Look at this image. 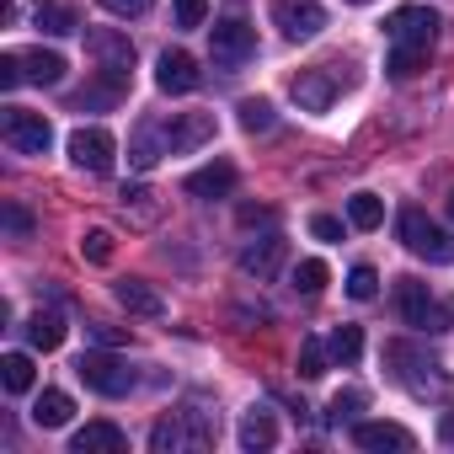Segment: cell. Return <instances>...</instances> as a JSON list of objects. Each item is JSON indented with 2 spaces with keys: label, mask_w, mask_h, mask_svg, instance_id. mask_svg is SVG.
<instances>
[{
  "label": "cell",
  "mask_w": 454,
  "mask_h": 454,
  "mask_svg": "<svg viewBox=\"0 0 454 454\" xmlns=\"http://www.w3.org/2000/svg\"><path fill=\"white\" fill-rule=\"evenodd\" d=\"M198 65H192V54H182V49H166L160 54V65H155V86L166 91V97H187V91H198Z\"/></svg>",
  "instance_id": "4fadbf2b"
},
{
  "label": "cell",
  "mask_w": 454,
  "mask_h": 454,
  "mask_svg": "<svg viewBox=\"0 0 454 454\" xmlns=\"http://www.w3.org/2000/svg\"><path fill=\"white\" fill-rule=\"evenodd\" d=\"M70 417H75V401H70L65 390H43V395L33 401V422H38V427H65Z\"/></svg>",
  "instance_id": "603a6c76"
},
{
  "label": "cell",
  "mask_w": 454,
  "mask_h": 454,
  "mask_svg": "<svg viewBox=\"0 0 454 454\" xmlns=\"http://www.w3.org/2000/svg\"><path fill=\"white\" fill-rule=\"evenodd\" d=\"M118 449H129V433L118 422H86L70 438V454H118Z\"/></svg>",
  "instance_id": "e0dca14e"
},
{
  "label": "cell",
  "mask_w": 454,
  "mask_h": 454,
  "mask_svg": "<svg viewBox=\"0 0 454 454\" xmlns=\"http://www.w3.org/2000/svg\"><path fill=\"white\" fill-rule=\"evenodd\" d=\"M353 443H358V449H395V454H406L417 438H411L401 422H358V427H353Z\"/></svg>",
  "instance_id": "d6986e66"
},
{
  "label": "cell",
  "mask_w": 454,
  "mask_h": 454,
  "mask_svg": "<svg viewBox=\"0 0 454 454\" xmlns=\"http://www.w3.org/2000/svg\"><path fill=\"white\" fill-rule=\"evenodd\" d=\"M187 192L192 198H231L236 192V166L231 160H208L203 171L187 176Z\"/></svg>",
  "instance_id": "ac0fdd59"
},
{
  "label": "cell",
  "mask_w": 454,
  "mask_h": 454,
  "mask_svg": "<svg viewBox=\"0 0 454 454\" xmlns=\"http://www.w3.org/2000/svg\"><path fill=\"white\" fill-rule=\"evenodd\" d=\"M81 257L97 262V268H107V262H113V236H107V231H86V236H81Z\"/></svg>",
  "instance_id": "836d02e7"
},
{
  "label": "cell",
  "mask_w": 454,
  "mask_h": 454,
  "mask_svg": "<svg viewBox=\"0 0 454 454\" xmlns=\"http://www.w3.org/2000/svg\"><path fill=\"white\" fill-rule=\"evenodd\" d=\"M27 342H33L38 353H54V348L65 342V321H59L54 310H38V316L27 321Z\"/></svg>",
  "instance_id": "4316f807"
},
{
  "label": "cell",
  "mask_w": 454,
  "mask_h": 454,
  "mask_svg": "<svg viewBox=\"0 0 454 454\" xmlns=\"http://www.w3.org/2000/svg\"><path fill=\"white\" fill-rule=\"evenodd\" d=\"M208 54H214V65H219V70H241V65L257 54V27H252V22H241V17L214 22V27H208Z\"/></svg>",
  "instance_id": "5b68a950"
},
{
  "label": "cell",
  "mask_w": 454,
  "mask_h": 454,
  "mask_svg": "<svg viewBox=\"0 0 454 454\" xmlns=\"http://www.w3.org/2000/svg\"><path fill=\"white\" fill-rule=\"evenodd\" d=\"M33 27L65 38V33H75V12L65 6V0H38V6H33Z\"/></svg>",
  "instance_id": "cb8c5ba5"
},
{
  "label": "cell",
  "mask_w": 454,
  "mask_h": 454,
  "mask_svg": "<svg viewBox=\"0 0 454 454\" xmlns=\"http://www.w3.org/2000/svg\"><path fill=\"white\" fill-rule=\"evenodd\" d=\"M348 86H353V75H337V65H316V70H300L289 91H294L300 113H326L337 102V91H348Z\"/></svg>",
  "instance_id": "ba28073f"
},
{
  "label": "cell",
  "mask_w": 454,
  "mask_h": 454,
  "mask_svg": "<svg viewBox=\"0 0 454 454\" xmlns=\"http://www.w3.org/2000/svg\"><path fill=\"white\" fill-rule=\"evenodd\" d=\"M86 49H91V59L102 65V81H129V70H134V43L123 38V33H113V27H91L86 33Z\"/></svg>",
  "instance_id": "8fae6325"
},
{
  "label": "cell",
  "mask_w": 454,
  "mask_h": 454,
  "mask_svg": "<svg viewBox=\"0 0 454 454\" xmlns=\"http://www.w3.org/2000/svg\"><path fill=\"white\" fill-rule=\"evenodd\" d=\"M395 231H401V247L406 252H417V257H427V262H454V236L443 231V224H433L422 208H401V219H395Z\"/></svg>",
  "instance_id": "277c9868"
},
{
  "label": "cell",
  "mask_w": 454,
  "mask_h": 454,
  "mask_svg": "<svg viewBox=\"0 0 454 454\" xmlns=\"http://www.w3.org/2000/svg\"><path fill=\"white\" fill-rule=\"evenodd\" d=\"M214 443V411H176V417H160L155 433H150V449L155 454H182V449H208Z\"/></svg>",
  "instance_id": "3957f363"
},
{
  "label": "cell",
  "mask_w": 454,
  "mask_h": 454,
  "mask_svg": "<svg viewBox=\"0 0 454 454\" xmlns=\"http://www.w3.org/2000/svg\"><path fill=\"white\" fill-rule=\"evenodd\" d=\"M236 113H241V129H247V134H268V129H273V102H268V97H247Z\"/></svg>",
  "instance_id": "f546056e"
},
{
  "label": "cell",
  "mask_w": 454,
  "mask_h": 454,
  "mask_svg": "<svg viewBox=\"0 0 454 454\" xmlns=\"http://www.w3.org/2000/svg\"><path fill=\"white\" fill-rule=\"evenodd\" d=\"M214 139V113H176V118H166V145H171V155H187V150H198V145H208Z\"/></svg>",
  "instance_id": "5bb4252c"
},
{
  "label": "cell",
  "mask_w": 454,
  "mask_h": 454,
  "mask_svg": "<svg viewBox=\"0 0 454 454\" xmlns=\"http://www.w3.org/2000/svg\"><path fill=\"white\" fill-rule=\"evenodd\" d=\"M294 289H300V294H321V289H326V262H321V257H305V262L294 268Z\"/></svg>",
  "instance_id": "4dcf8cb0"
},
{
  "label": "cell",
  "mask_w": 454,
  "mask_h": 454,
  "mask_svg": "<svg viewBox=\"0 0 454 454\" xmlns=\"http://www.w3.org/2000/svg\"><path fill=\"white\" fill-rule=\"evenodd\" d=\"M6 231L22 241V236H33V214L22 208V203H6Z\"/></svg>",
  "instance_id": "f35d334b"
},
{
  "label": "cell",
  "mask_w": 454,
  "mask_h": 454,
  "mask_svg": "<svg viewBox=\"0 0 454 454\" xmlns=\"http://www.w3.org/2000/svg\"><path fill=\"white\" fill-rule=\"evenodd\" d=\"M348 294H353V300H374V294H380V273H374L369 262H358V268L348 273Z\"/></svg>",
  "instance_id": "e575fe53"
},
{
  "label": "cell",
  "mask_w": 454,
  "mask_h": 454,
  "mask_svg": "<svg viewBox=\"0 0 454 454\" xmlns=\"http://www.w3.org/2000/svg\"><path fill=\"white\" fill-rule=\"evenodd\" d=\"M385 358L395 364V380H401L417 401H427V395H433V401L449 395V374H443V364H438V358H422L411 342H390Z\"/></svg>",
  "instance_id": "7a4b0ae2"
},
{
  "label": "cell",
  "mask_w": 454,
  "mask_h": 454,
  "mask_svg": "<svg viewBox=\"0 0 454 454\" xmlns=\"http://www.w3.org/2000/svg\"><path fill=\"white\" fill-rule=\"evenodd\" d=\"M310 236H316V241H342V219L316 214V219H310Z\"/></svg>",
  "instance_id": "ab89813d"
},
{
  "label": "cell",
  "mask_w": 454,
  "mask_h": 454,
  "mask_svg": "<svg viewBox=\"0 0 454 454\" xmlns=\"http://www.w3.org/2000/svg\"><path fill=\"white\" fill-rule=\"evenodd\" d=\"M102 6H107L113 17H145V12L155 6V0H102Z\"/></svg>",
  "instance_id": "60d3db41"
},
{
  "label": "cell",
  "mask_w": 454,
  "mask_h": 454,
  "mask_svg": "<svg viewBox=\"0 0 454 454\" xmlns=\"http://www.w3.org/2000/svg\"><path fill=\"white\" fill-rule=\"evenodd\" d=\"M348 224H353V231H380V224H385V203L374 192H353L348 198Z\"/></svg>",
  "instance_id": "83f0119b"
},
{
  "label": "cell",
  "mask_w": 454,
  "mask_h": 454,
  "mask_svg": "<svg viewBox=\"0 0 454 454\" xmlns=\"http://www.w3.org/2000/svg\"><path fill=\"white\" fill-rule=\"evenodd\" d=\"M438 438H443V443H454V411H443V417H438Z\"/></svg>",
  "instance_id": "7bdbcfd3"
},
{
  "label": "cell",
  "mask_w": 454,
  "mask_h": 454,
  "mask_svg": "<svg viewBox=\"0 0 454 454\" xmlns=\"http://www.w3.org/2000/svg\"><path fill=\"white\" fill-rule=\"evenodd\" d=\"M326 353H332L337 364H358V353H364V332H358V326H337V332L326 337Z\"/></svg>",
  "instance_id": "f1b7e54d"
},
{
  "label": "cell",
  "mask_w": 454,
  "mask_h": 454,
  "mask_svg": "<svg viewBox=\"0 0 454 454\" xmlns=\"http://www.w3.org/2000/svg\"><path fill=\"white\" fill-rule=\"evenodd\" d=\"M241 224H273V208H241Z\"/></svg>",
  "instance_id": "b9f144b4"
},
{
  "label": "cell",
  "mask_w": 454,
  "mask_h": 454,
  "mask_svg": "<svg viewBox=\"0 0 454 454\" xmlns=\"http://www.w3.org/2000/svg\"><path fill=\"white\" fill-rule=\"evenodd\" d=\"M75 374H81L86 390H97V395H129V390H134V369H129L123 358H113V353H81Z\"/></svg>",
  "instance_id": "30bf717a"
},
{
  "label": "cell",
  "mask_w": 454,
  "mask_h": 454,
  "mask_svg": "<svg viewBox=\"0 0 454 454\" xmlns=\"http://www.w3.org/2000/svg\"><path fill=\"white\" fill-rule=\"evenodd\" d=\"M273 27L289 38V43H310L321 27H326V12H321V0H273L268 6Z\"/></svg>",
  "instance_id": "9c48e42d"
},
{
  "label": "cell",
  "mask_w": 454,
  "mask_h": 454,
  "mask_svg": "<svg viewBox=\"0 0 454 454\" xmlns=\"http://www.w3.org/2000/svg\"><path fill=\"white\" fill-rule=\"evenodd\" d=\"M433 38H438V12H427V6H395V12L385 17V43H390L385 70H390L395 81H411V75L427 65Z\"/></svg>",
  "instance_id": "6da1fadb"
},
{
  "label": "cell",
  "mask_w": 454,
  "mask_h": 454,
  "mask_svg": "<svg viewBox=\"0 0 454 454\" xmlns=\"http://www.w3.org/2000/svg\"><path fill=\"white\" fill-rule=\"evenodd\" d=\"M123 219H129V224H139V231H150V224L160 219L155 192H150V187H123Z\"/></svg>",
  "instance_id": "d4e9b609"
},
{
  "label": "cell",
  "mask_w": 454,
  "mask_h": 454,
  "mask_svg": "<svg viewBox=\"0 0 454 454\" xmlns=\"http://www.w3.org/2000/svg\"><path fill=\"white\" fill-rule=\"evenodd\" d=\"M22 75H27L33 86H59V81H65V59L49 54V49H33V54H22Z\"/></svg>",
  "instance_id": "7402d4cb"
},
{
  "label": "cell",
  "mask_w": 454,
  "mask_h": 454,
  "mask_svg": "<svg viewBox=\"0 0 454 454\" xmlns=\"http://www.w3.org/2000/svg\"><path fill=\"white\" fill-rule=\"evenodd\" d=\"M171 12H176V27L192 33V27H203V17H208V0H171Z\"/></svg>",
  "instance_id": "d590c367"
},
{
  "label": "cell",
  "mask_w": 454,
  "mask_h": 454,
  "mask_svg": "<svg viewBox=\"0 0 454 454\" xmlns=\"http://www.w3.org/2000/svg\"><path fill=\"white\" fill-rule=\"evenodd\" d=\"M160 155H171V145H166V123L145 118V123L129 134V166H134V171H150Z\"/></svg>",
  "instance_id": "2e32d148"
},
{
  "label": "cell",
  "mask_w": 454,
  "mask_h": 454,
  "mask_svg": "<svg viewBox=\"0 0 454 454\" xmlns=\"http://www.w3.org/2000/svg\"><path fill=\"white\" fill-rule=\"evenodd\" d=\"M449 214H454V192H449Z\"/></svg>",
  "instance_id": "ee69618b"
},
{
  "label": "cell",
  "mask_w": 454,
  "mask_h": 454,
  "mask_svg": "<svg viewBox=\"0 0 454 454\" xmlns=\"http://www.w3.org/2000/svg\"><path fill=\"white\" fill-rule=\"evenodd\" d=\"M86 337H91L97 348H118V342H129V332H123V326H107V321H91Z\"/></svg>",
  "instance_id": "74e56055"
},
{
  "label": "cell",
  "mask_w": 454,
  "mask_h": 454,
  "mask_svg": "<svg viewBox=\"0 0 454 454\" xmlns=\"http://www.w3.org/2000/svg\"><path fill=\"white\" fill-rule=\"evenodd\" d=\"M113 294H118V305H123L129 316H166V300H160L145 278H123Z\"/></svg>",
  "instance_id": "ffe728a7"
},
{
  "label": "cell",
  "mask_w": 454,
  "mask_h": 454,
  "mask_svg": "<svg viewBox=\"0 0 454 454\" xmlns=\"http://www.w3.org/2000/svg\"><path fill=\"white\" fill-rule=\"evenodd\" d=\"M113 155H118V145H113V134L107 129H75L70 134V160L81 166V171H91V176H107L113 171Z\"/></svg>",
  "instance_id": "7c38bea8"
},
{
  "label": "cell",
  "mask_w": 454,
  "mask_h": 454,
  "mask_svg": "<svg viewBox=\"0 0 454 454\" xmlns=\"http://www.w3.org/2000/svg\"><path fill=\"white\" fill-rule=\"evenodd\" d=\"M278 268H284V236H262V241L241 247V273L247 278L268 284V278H278Z\"/></svg>",
  "instance_id": "9a60e30c"
},
{
  "label": "cell",
  "mask_w": 454,
  "mask_h": 454,
  "mask_svg": "<svg viewBox=\"0 0 454 454\" xmlns=\"http://www.w3.org/2000/svg\"><path fill=\"white\" fill-rule=\"evenodd\" d=\"M395 305H401V321H406L411 332H427V337L449 332V316H443V305L427 294V284L401 278V284H395Z\"/></svg>",
  "instance_id": "8992f818"
},
{
  "label": "cell",
  "mask_w": 454,
  "mask_h": 454,
  "mask_svg": "<svg viewBox=\"0 0 454 454\" xmlns=\"http://www.w3.org/2000/svg\"><path fill=\"white\" fill-rule=\"evenodd\" d=\"M278 443V422H273V411H262V406H252L247 417H241V449H273Z\"/></svg>",
  "instance_id": "44dd1931"
},
{
  "label": "cell",
  "mask_w": 454,
  "mask_h": 454,
  "mask_svg": "<svg viewBox=\"0 0 454 454\" xmlns=\"http://www.w3.org/2000/svg\"><path fill=\"white\" fill-rule=\"evenodd\" d=\"M353 6H369V0H353Z\"/></svg>",
  "instance_id": "f6af8a7d"
},
{
  "label": "cell",
  "mask_w": 454,
  "mask_h": 454,
  "mask_svg": "<svg viewBox=\"0 0 454 454\" xmlns=\"http://www.w3.org/2000/svg\"><path fill=\"white\" fill-rule=\"evenodd\" d=\"M33 380H38V369H33L27 353H6V358H0V385H6L12 395H27Z\"/></svg>",
  "instance_id": "484cf974"
},
{
  "label": "cell",
  "mask_w": 454,
  "mask_h": 454,
  "mask_svg": "<svg viewBox=\"0 0 454 454\" xmlns=\"http://www.w3.org/2000/svg\"><path fill=\"white\" fill-rule=\"evenodd\" d=\"M0 139H6L17 155H49L54 145V129L43 113H27V107H6V118H0Z\"/></svg>",
  "instance_id": "52a82bcc"
},
{
  "label": "cell",
  "mask_w": 454,
  "mask_h": 454,
  "mask_svg": "<svg viewBox=\"0 0 454 454\" xmlns=\"http://www.w3.org/2000/svg\"><path fill=\"white\" fill-rule=\"evenodd\" d=\"M326 358H332L326 342H316V337L300 342V374H305V380H321V374H326Z\"/></svg>",
  "instance_id": "1f68e13d"
},
{
  "label": "cell",
  "mask_w": 454,
  "mask_h": 454,
  "mask_svg": "<svg viewBox=\"0 0 454 454\" xmlns=\"http://www.w3.org/2000/svg\"><path fill=\"white\" fill-rule=\"evenodd\" d=\"M369 406V395L364 390H337L332 395V406H326V422H348V417H358Z\"/></svg>",
  "instance_id": "d6a6232c"
},
{
  "label": "cell",
  "mask_w": 454,
  "mask_h": 454,
  "mask_svg": "<svg viewBox=\"0 0 454 454\" xmlns=\"http://www.w3.org/2000/svg\"><path fill=\"white\" fill-rule=\"evenodd\" d=\"M27 75H22V54H0V91H17Z\"/></svg>",
  "instance_id": "8d00e7d4"
}]
</instances>
